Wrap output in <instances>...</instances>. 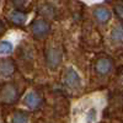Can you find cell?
Masks as SVG:
<instances>
[{
    "label": "cell",
    "mask_w": 123,
    "mask_h": 123,
    "mask_svg": "<svg viewBox=\"0 0 123 123\" xmlns=\"http://www.w3.org/2000/svg\"><path fill=\"white\" fill-rule=\"evenodd\" d=\"M62 50L58 48H47L46 49V63L49 69H55L62 62Z\"/></svg>",
    "instance_id": "cell-1"
},
{
    "label": "cell",
    "mask_w": 123,
    "mask_h": 123,
    "mask_svg": "<svg viewBox=\"0 0 123 123\" xmlns=\"http://www.w3.org/2000/svg\"><path fill=\"white\" fill-rule=\"evenodd\" d=\"M112 67H113V62H112L110 58L104 57V58H100L97 59V62L95 63V69L98 74H108Z\"/></svg>",
    "instance_id": "cell-6"
},
{
    "label": "cell",
    "mask_w": 123,
    "mask_h": 123,
    "mask_svg": "<svg viewBox=\"0 0 123 123\" xmlns=\"http://www.w3.org/2000/svg\"><path fill=\"white\" fill-rule=\"evenodd\" d=\"M4 32V24L0 21V33H3Z\"/></svg>",
    "instance_id": "cell-17"
},
{
    "label": "cell",
    "mask_w": 123,
    "mask_h": 123,
    "mask_svg": "<svg viewBox=\"0 0 123 123\" xmlns=\"http://www.w3.org/2000/svg\"><path fill=\"white\" fill-rule=\"evenodd\" d=\"M96 115H97V111L95 108L89 110V112L86 113V121L87 122H95L96 121Z\"/></svg>",
    "instance_id": "cell-14"
},
{
    "label": "cell",
    "mask_w": 123,
    "mask_h": 123,
    "mask_svg": "<svg viewBox=\"0 0 123 123\" xmlns=\"http://www.w3.org/2000/svg\"><path fill=\"white\" fill-rule=\"evenodd\" d=\"M9 20L11 21L14 25H24L27 20V15L22 11H18V10H14L9 14Z\"/></svg>",
    "instance_id": "cell-9"
},
{
    "label": "cell",
    "mask_w": 123,
    "mask_h": 123,
    "mask_svg": "<svg viewBox=\"0 0 123 123\" xmlns=\"http://www.w3.org/2000/svg\"><path fill=\"white\" fill-rule=\"evenodd\" d=\"M111 39L116 43H123V25H117L112 28Z\"/></svg>",
    "instance_id": "cell-10"
},
{
    "label": "cell",
    "mask_w": 123,
    "mask_h": 123,
    "mask_svg": "<svg viewBox=\"0 0 123 123\" xmlns=\"http://www.w3.org/2000/svg\"><path fill=\"white\" fill-rule=\"evenodd\" d=\"M28 1V0H11V3L15 5V6H17V7H21V6H24L26 3Z\"/></svg>",
    "instance_id": "cell-15"
},
{
    "label": "cell",
    "mask_w": 123,
    "mask_h": 123,
    "mask_svg": "<svg viewBox=\"0 0 123 123\" xmlns=\"http://www.w3.org/2000/svg\"><path fill=\"white\" fill-rule=\"evenodd\" d=\"M41 12H42V15H44V16L52 17L53 16V9H52V6H49V5H43L42 9H41Z\"/></svg>",
    "instance_id": "cell-13"
},
{
    "label": "cell",
    "mask_w": 123,
    "mask_h": 123,
    "mask_svg": "<svg viewBox=\"0 0 123 123\" xmlns=\"http://www.w3.org/2000/svg\"><path fill=\"white\" fill-rule=\"evenodd\" d=\"M94 15H95V17H96V20L98 22H101V24H105V22H107L108 20L111 18V11L107 9V7H96L95 10H94Z\"/></svg>",
    "instance_id": "cell-8"
},
{
    "label": "cell",
    "mask_w": 123,
    "mask_h": 123,
    "mask_svg": "<svg viewBox=\"0 0 123 123\" xmlns=\"http://www.w3.org/2000/svg\"><path fill=\"white\" fill-rule=\"evenodd\" d=\"M12 50H14V46L11 42H9V41H1L0 42V54L1 55L10 54Z\"/></svg>",
    "instance_id": "cell-12"
},
{
    "label": "cell",
    "mask_w": 123,
    "mask_h": 123,
    "mask_svg": "<svg viewBox=\"0 0 123 123\" xmlns=\"http://www.w3.org/2000/svg\"><path fill=\"white\" fill-rule=\"evenodd\" d=\"M15 71V65L10 59H4L0 62V76H11Z\"/></svg>",
    "instance_id": "cell-7"
},
{
    "label": "cell",
    "mask_w": 123,
    "mask_h": 123,
    "mask_svg": "<svg viewBox=\"0 0 123 123\" xmlns=\"http://www.w3.org/2000/svg\"><path fill=\"white\" fill-rule=\"evenodd\" d=\"M0 100H1L4 104H14L17 100V90L12 84H7L5 85L1 91H0Z\"/></svg>",
    "instance_id": "cell-3"
},
{
    "label": "cell",
    "mask_w": 123,
    "mask_h": 123,
    "mask_svg": "<svg viewBox=\"0 0 123 123\" xmlns=\"http://www.w3.org/2000/svg\"><path fill=\"white\" fill-rule=\"evenodd\" d=\"M25 105L30 108V110H38L42 106V97H41L37 92L35 91H30L28 94L25 96Z\"/></svg>",
    "instance_id": "cell-5"
},
{
    "label": "cell",
    "mask_w": 123,
    "mask_h": 123,
    "mask_svg": "<svg viewBox=\"0 0 123 123\" xmlns=\"http://www.w3.org/2000/svg\"><path fill=\"white\" fill-rule=\"evenodd\" d=\"M28 115L26 112H22V111H17L14 113L12 118H11V122L14 123H25V122H28Z\"/></svg>",
    "instance_id": "cell-11"
},
{
    "label": "cell",
    "mask_w": 123,
    "mask_h": 123,
    "mask_svg": "<svg viewBox=\"0 0 123 123\" xmlns=\"http://www.w3.org/2000/svg\"><path fill=\"white\" fill-rule=\"evenodd\" d=\"M31 30H32V33L36 38H43L49 33L50 26L46 20L38 18V20H35L33 21L32 26H31Z\"/></svg>",
    "instance_id": "cell-2"
},
{
    "label": "cell",
    "mask_w": 123,
    "mask_h": 123,
    "mask_svg": "<svg viewBox=\"0 0 123 123\" xmlns=\"http://www.w3.org/2000/svg\"><path fill=\"white\" fill-rule=\"evenodd\" d=\"M116 12L118 16H121L123 18V5H117L116 6Z\"/></svg>",
    "instance_id": "cell-16"
},
{
    "label": "cell",
    "mask_w": 123,
    "mask_h": 123,
    "mask_svg": "<svg viewBox=\"0 0 123 123\" xmlns=\"http://www.w3.org/2000/svg\"><path fill=\"white\" fill-rule=\"evenodd\" d=\"M64 83L69 86V87H79L81 84V79L80 75L75 71V69H73L71 67L67 68L65 73H64Z\"/></svg>",
    "instance_id": "cell-4"
}]
</instances>
